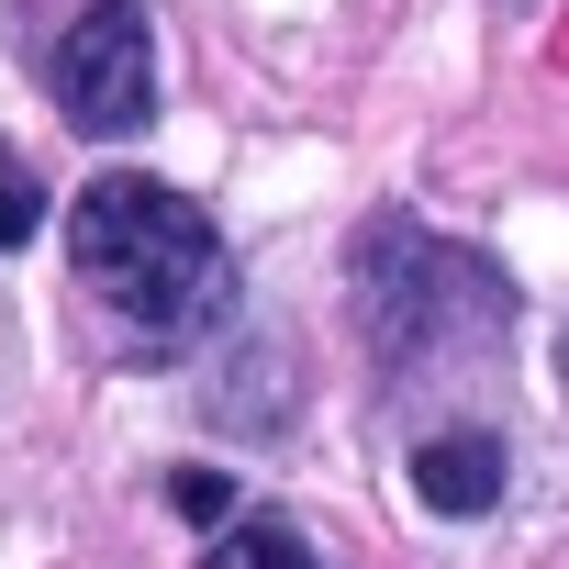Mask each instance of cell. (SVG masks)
<instances>
[{
  "instance_id": "9",
  "label": "cell",
  "mask_w": 569,
  "mask_h": 569,
  "mask_svg": "<svg viewBox=\"0 0 569 569\" xmlns=\"http://www.w3.org/2000/svg\"><path fill=\"white\" fill-rule=\"evenodd\" d=\"M558 380H569V347H558Z\"/></svg>"
},
{
  "instance_id": "8",
  "label": "cell",
  "mask_w": 569,
  "mask_h": 569,
  "mask_svg": "<svg viewBox=\"0 0 569 569\" xmlns=\"http://www.w3.org/2000/svg\"><path fill=\"white\" fill-rule=\"evenodd\" d=\"M90 12H112V0H34V23H57V34H79Z\"/></svg>"
},
{
  "instance_id": "1",
  "label": "cell",
  "mask_w": 569,
  "mask_h": 569,
  "mask_svg": "<svg viewBox=\"0 0 569 569\" xmlns=\"http://www.w3.org/2000/svg\"><path fill=\"white\" fill-rule=\"evenodd\" d=\"M68 257H79V279L146 347H190L223 313V234H212V212L179 201V190H157V179H134V168H112V179L79 190Z\"/></svg>"
},
{
  "instance_id": "4",
  "label": "cell",
  "mask_w": 569,
  "mask_h": 569,
  "mask_svg": "<svg viewBox=\"0 0 569 569\" xmlns=\"http://www.w3.org/2000/svg\"><path fill=\"white\" fill-rule=\"evenodd\" d=\"M502 436H425L413 447V491L436 502V513H491L502 502Z\"/></svg>"
},
{
  "instance_id": "2",
  "label": "cell",
  "mask_w": 569,
  "mask_h": 569,
  "mask_svg": "<svg viewBox=\"0 0 569 569\" xmlns=\"http://www.w3.org/2000/svg\"><path fill=\"white\" fill-rule=\"evenodd\" d=\"M358 325L391 369L425 358H480L513 325V279L480 246H447L425 223H369L358 234Z\"/></svg>"
},
{
  "instance_id": "5",
  "label": "cell",
  "mask_w": 569,
  "mask_h": 569,
  "mask_svg": "<svg viewBox=\"0 0 569 569\" xmlns=\"http://www.w3.org/2000/svg\"><path fill=\"white\" fill-rule=\"evenodd\" d=\"M201 569H313V547H302L291 525H268V513H257V525H223V536L201 547Z\"/></svg>"
},
{
  "instance_id": "3",
  "label": "cell",
  "mask_w": 569,
  "mask_h": 569,
  "mask_svg": "<svg viewBox=\"0 0 569 569\" xmlns=\"http://www.w3.org/2000/svg\"><path fill=\"white\" fill-rule=\"evenodd\" d=\"M46 79H57V112L79 134H134L146 101H157V34H146V0H112L79 34L46 46Z\"/></svg>"
},
{
  "instance_id": "7",
  "label": "cell",
  "mask_w": 569,
  "mask_h": 569,
  "mask_svg": "<svg viewBox=\"0 0 569 569\" xmlns=\"http://www.w3.org/2000/svg\"><path fill=\"white\" fill-rule=\"evenodd\" d=\"M168 502H179L190 525H223V513H234V480H223V469H179V480H168Z\"/></svg>"
},
{
  "instance_id": "6",
  "label": "cell",
  "mask_w": 569,
  "mask_h": 569,
  "mask_svg": "<svg viewBox=\"0 0 569 569\" xmlns=\"http://www.w3.org/2000/svg\"><path fill=\"white\" fill-rule=\"evenodd\" d=\"M34 223H46V190H34V168L0 146V246H34Z\"/></svg>"
}]
</instances>
